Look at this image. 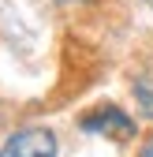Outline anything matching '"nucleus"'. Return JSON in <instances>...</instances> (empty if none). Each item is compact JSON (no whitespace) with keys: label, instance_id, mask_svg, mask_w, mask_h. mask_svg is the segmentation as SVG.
Segmentation results:
<instances>
[{"label":"nucleus","instance_id":"nucleus-1","mask_svg":"<svg viewBox=\"0 0 153 157\" xmlns=\"http://www.w3.org/2000/svg\"><path fill=\"white\" fill-rule=\"evenodd\" d=\"M0 157H56V135L45 127H23L0 146Z\"/></svg>","mask_w":153,"mask_h":157},{"label":"nucleus","instance_id":"nucleus-2","mask_svg":"<svg viewBox=\"0 0 153 157\" xmlns=\"http://www.w3.org/2000/svg\"><path fill=\"white\" fill-rule=\"evenodd\" d=\"M82 127L93 131V135H116V139H131V131H135V124H131L116 105H101V109L86 112L82 116Z\"/></svg>","mask_w":153,"mask_h":157},{"label":"nucleus","instance_id":"nucleus-3","mask_svg":"<svg viewBox=\"0 0 153 157\" xmlns=\"http://www.w3.org/2000/svg\"><path fill=\"white\" fill-rule=\"evenodd\" d=\"M135 97L142 101V112L153 116V82H149V78H138V82H135Z\"/></svg>","mask_w":153,"mask_h":157},{"label":"nucleus","instance_id":"nucleus-4","mask_svg":"<svg viewBox=\"0 0 153 157\" xmlns=\"http://www.w3.org/2000/svg\"><path fill=\"white\" fill-rule=\"evenodd\" d=\"M138 157H153V131H149V139L142 142V150H138Z\"/></svg>","mask_w":153,"mask_h":157},{"label":"nucleus","instance_id":"nucleus-5","mask_svg":"<svg viewBox=\"0 0 153 157\" xmlns=\"http://www.w3.org/2000/svg\"><path fill=\"white\" fill-rule=\"evenodd\" d=\"M149 4H153V0H149Z\"/></svg>","mask_w":153,"mask_h":157}]
</instances>
